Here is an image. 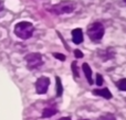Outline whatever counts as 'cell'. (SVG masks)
<instances>
[{"label":"cell","instance_id":"1","mask_svg":"<svg viewBox=\"0 0 126 120\" xmlns=\"http://www.w3.org/2000/svg\"><path fill=\"white\" fill-rule=\"evenodd\" d=\"M33 32H34V26L30 22L22 21L15 25V34L22 40L30 39L32 36Z\"/></svg>","mask_w":126,"mask_h":120},{"label":"cell","instance_id":"2","mask_svg":"<svg viewBox=\"0 0 126 120\" xmlns=\"http://www.w3.org/2000/svg\"><path fill=\"white\" fill-rule=\"evenodd\" d=\"M76 8V3L74 1H71V0H65V1H61L58 4H54L52 6L49 10L51 11L54 14H65V13H71L75 10Z\"/></svg>","mask_w":126,"mask_h":120},{"label":"cell","instance_id":"3","mask_svg":"<svg viewBox=\"0 0 126 120\" xmlns=\"http://www.w3.org/2000/svg\"><path fill=\"white\" fill-rule=\"evenodd\" d=\"M87 35L91 40L93 41H100L101 39L104 35V26H103L102 23L100 22H94V23H91L89 26H87Z\"/></svg>","mask_w":126,"mask_h":120},{"label":"cell","instance_id":"4","mask_svg":"<svg viewBox=\"0 0 126 120\" xmlns=\"http://www.w3.org/2000/svg\"><path fill=\"white\" fill-rule=\"evenodd\" d=\"M26 62L29 70H35L42 65L43 60H42V55L40 53H30L26 56Z\"/></svg>","mask_w":126,"mask_h":120},{"label":"cell","instance_id":"5","mask_svg":"<svg viewBox=\"0 0 126 120\" xmlns=\"http://www.w3.org/2000/svg\"><path fill=\"white\" fill-rule=\"evenodd\" d=\"M50 85V79L46 76H42L40 78L37 79V83H35V90H37L38 94H46L47 90H48V87Z\"/></svg>","mask_w":126,"mask_h":120},{"label":"cell","instance_id":"6","mask_svg":"<svg viewBox=\"0 0 126 120\" xmlns=\"http://www.w3.org/2000/svg\"><path fill=\"white\" fill-rule=\"evenodd\" d=\"M97 55L102 61H109V60L114 59V56H115V51L112 48H106V50L98 51Z\"/></svg>","mask_w":126,"mask_h":120},{"label":"cell","instance_id":"7","mask_svg":"<svg viewBox=\"0 0 126 120\" xmlns=\"http://www.w3.org/2000/svg\"><path fill=\"white\" fill-rule=\"evenodd\" d=\"M72 39L75 44H81L83 41V32L81 29H74L72 31Z\"/></svg>","mask_w":126,"mask_h":120},{"label":"cell","instance_id":"8","mask_svg":"<svg viewBox=\"0 0 126 120\" xmlns=\"http://www.w3.org/2000/svg\"><path fill=\"white\" fill-rule=\"evenodd\" d=\"M57 112H58V109L54 107V106L46 107L43 109V112H42V118H50V117L54 116Z\"/></svg>","mask_w":126,"mask_h":120},{"label":"cell","instance_id":"9","mask_svg":"<svg viewBox=\"0 0 126 120\" xmlns=\"http://www.w3.org/2000/svg\"><path fill=\"white\" fill-rule=\"evenodd\" d=\"M92 93H93L94 95H96V96L104 97V98H106V99H111L112 98V94H111V92H110L107 88H103V89H94Z\"/></svg>","mask_w":126,"mask_h":120},{"label":"cell","instance_id":"10","mask_svg":"<svg viewBox=\"0 0 126 120\" xmlns=\"http://www.w3.org/2000/svg\"><path fill=\"white\" fill-rule=\"evenodd\" d=\"M82 68H83V72H84L85 77H86L89 84L90 85H92V84H93V79H92V70H91V67L89 66V64L87 63H83Z\"/></svg>","mask_w":126,"mask_h":120},{"label":"cell","instance_id":"11","mask_svg":"<svg viewBox=\"0 0 126 120\" xmlns=\"http://www.w3.org/2000/svg\"><path fill=\"white\" fill-rule=\"evenodd\" d=\"M55 81H57V96L60 97V96H62V93H63L62 83H61L60 77H57V78H55Z\"/></svg>","mask_w":126,"mask_h":120},{"label":"cell","instance_id":"12","mask_svg":"<svg viewBox=\"0 0 126 120\" xmlns=\"http://www.w3.org/2000/svg\"><path fill=\"white\" fill-rule=\"evenodd\" d=\"M116 86L117 88H120V90H123V92H126V78H122L116 83Z\"/></svg>","mask_w":126,"mask_h":120},{"label":"cell","instance_id":"13","mask_svg":"<svg viewBox=\"0 0 126 120\" xmlns=\"http://www.w3.org/2000/svg\"><path fill=\"white\" fill-rule=\"evenodd\" d=\"M71 67H72V72H73L74 76H75V77H79V76H80V74H79V68H78V64H76V62H72Z\"/></svg>","mask_w":126,"mask_h":120},{"label":"cell","instance_id":"14","mask_svg":"<svg viewBox=\"0 0 126 120\" xmlns=\"http://www.w3.org/2000/svg\"><path fill=\"white\" fill-rule=\"evenodd\" d=\"M97 120H116V118L114 117V115L105 114V115H103V116H101Z\"/></svg>","mask_w":126,"mask_h":120},{"label":"cell","instance_id":"15","mask_svg":"<svg viewBox=\"0 0 126 120\" xmlns=\"http://www.w3.org/2000/svg\"><path fill=\"white\" fill-rule=\"evenodd\" d=\"M103 82H104V79H103V76L101 74H96V84H97L98 86H102Z\"/></svg>","mask_w":126,"mask_h":120},{"label":"cell","instance_id":"16","mask_svg":"<svg viewBox=\"0 0 126 120\" xmlns=\"http://www.w3.org/2000/svg\"><path fill=\"white\" fill-rule=\"evenodd\" d=\"M53 56H54L55 59L60 60V61H64L65 60V56L63 54H61V53H53Z\"/></svg>","mask_w":126,"mask_h":120},{"label":"cell","instance_id":"17","mask_svg":"<svg viewBox=\"0 0 126 120\" xmlns=\"http://www.w3.org/2000/svg\"><path fill=\"white\" fill-rule=\"evenodd\" d=\"M74 55H75L78 59H81V57H83V53L81 52L80 50H75V51H74Z\"/></svg>","mask_w":126,"mask_h":120},{"label":"cell","instance_id":"18","mask_svg":"<svg viewBox=\"0 0 126 120\" xmlns=\"http://www.w3.org/2000/svg\"><path fill=\"white\" fill-rule=\"evenodd\" d=\"M2 9H3V3H2V1L0 0V11H1Z\"/></svg>","mask_w":126,"mask_h":120},{"label":"cell","instance_id":"19","mask_svg":"<svg viewBox=\"0 0 126 120\" xmlns=\"http://www.w3.org/2000/svg\"><path fill=\"white\" fill-rule=\"evenodd\" d=\"M59 120H71V118H69V117H63V118L59 119Z\"/></svg>","mask_w":126,"mask_h":120},{"label":"cell","instance_id":"20","mask_svg":"<svg viewBox=\"0 0 126 120\" xmlns=\"http://www.w3.org/2000/svg\"><path fill=\"white\" fill-rule=\"evenodd\" d=\"M82 120H89V119H82Z\"/></svg>","mask_w":126,"mask_h":120},{"label":"cell","instance_id":"21","mask_svg":"<svg viewBox=\"0 0 126 120\" xmlns=\"http://www.w3.org/2000/svg\"><path fill=\"white\" fill-rule=\"evenodd\" d=\"M124 2H125V3H126V0H124Z\"/></svg>","mask_w":126,"mask_h":120}]
</instances>
